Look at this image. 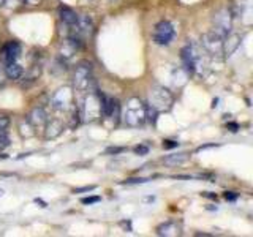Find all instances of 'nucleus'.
<instances>
[{"label":"nucleus","instance_id":"24","mask_svg":"<svg viewBox=\"0 0 253 237\" xmlns=\"http://www.w3.org/2000/svg\"><path fill=\"white\" fill-rule=\"evenodd\" d=\"M97 188L95 185H89V187H81V188H75L73 193H87V192H93V190Z\"/></svg>","mask_w":253,"mask_h":237},{"label":"nucleus","instance_id":"5","mask_svg":"<svg viewBox=\"0 0 253 237\" xmlns=\"http://www.w3.org/2000/svg\"><path fill=\"white\" fill-rule=\"evenodd\" d=\"M203 49L212 57H221L223 55V37H220L215 32H209L201 37Z\"/></svg>","mask_w":253,"mask_h":237},{"label":"nucleus","instance_id":"32","mask_svg":"<svg viewBox=\"0 0 253 237\" xmlns=\"http://www.w3.org/2000/svg\"><path fill=\"white\" fill-rule=\"evenodd\" d=\"M35 202H37V204H42V207H46V202H43L42 199H38V198L35 199Z\"/></svg>","mask_w":253,"mask_h":237},{"label":"nucleus","instance_id":"12","mask_svg":"<svg viewBox=\"0 0 253 237\" xmlns=\"http://www.w3.org/2000/svg\"><path fill=\"white\" fill-rule=\"evenodd\" d=\"M239 35L237 34H229L223 38V54L225 55H231L236 49H237V46H239Z\"/></svg>","mask_w":253,"mask_h":237},{"label":"nucleus","instance_id":"31","mask_svg":"<svg viewBox=\"0 0 253 237\" xmlns=\"http://www.w3.org/2000/svg\"><path fill=\"white\" fill-rule=\"evenodd\" d=\"M203 196L211 198V199H217V195H212V193H203Z\"/></svg>","mask_w":253,"mask_h":237},{"label":"nucleus","instance_id":"9","mask_svg":"<svg viewBox=\"0 0 253 237\" xmlns=\"http://www.w3.org/2000/svg\"><path fill=\"white\" fill-rule=\"evenodd\" d=\"M100 116V98L97 92H92L89 97L85 98V103L83 106V114L81 117H84L85 120H95Z\"/></svg>","mask_w":253,"mask_h":237},{"label":"nucleus","instance_id":"11","mask_svg":"<svg viewBox=\"0 0 253 237\" xmlns=\"http://www.w3.org/2000/svg\"><path fill=\"white\" fill-rule=\"evenodd\" d=\"M27 120L30 122V125L34 126V128H38V126H43L47 120V116H46V111L43 108H34L32 109V113L29 114Z\"/></svg>","mask_w":253,"mask_h":237},{"label":"nucleus","instance_id":"34","mask_svg":"<svg viewBox=\"0 0 253 237\" xmlns=\"http://www.w3.org/2000/svg\"><path fill=\"white\" fill-rule=\"evenodd\" d=\"M3 2H5V0H0V5H2V3H3Z\"/></svg>","mask_w":253,"mask_h":237},{"label":"nucleus","instance_id":"27","mask_svg":"<svg viewBox=\"0 0 253 237\" xmlns=\"http://www.w3.org/2000/svg\"><path fill=\"white\" fill-rule=\"evenodd\" d=\"M6 75H5V70H3V67H0V87H3L5 85V82H6Z\"/></svg>","mask_w":253,"mask_h":237},{"label":"nucleus","instance_id":"19","mask_svg":"<svg viewBox=\"0 0 253 237\" xmlns=\"http://www.w3.org/2000/svg\"><path fill=\"white\" fill-rule=\"evenodd\" d=\"M10 146V139H8L6 133H0V152H2L3 149H6Z\"/></svg>","mask_w":253,"mask_h":237},{"label":"nucleus","instance_id":"26","mask_svg":"<svg viewBox=\"0 0 253 237\" xmlns=\"http://www.w3.org/2000/svg\"><path fill=\"white\" fill-rule=\"evenodd\" d=\"M124 150H125L124 147H108L106 149V154H114L116 155V154H122Z\"/></svg>","mask_w":253,"mask_h":237},{"label":"nucleus","instance_id":"15","mask_svg":"<svg viewBox=\"0 0 253 237\" xmlns=\"http://www.w3.org/2000/svg\"><path fill=\"white\" fill-rule=\"evenodd\" d=\"M59 16H60V21L65 24L68 29L73 26V24L76 22V19H78V14L68 6H62L59 10Z\"/></svg>","mask_w":253,"mask_h":237},{"label":"nucleus","instance_id":"30","mask_svg":"<svg viewBox=\"0 0 253 237\" xmlns=\"http://www.w3.org/2000/svg\"><path fill=\"white\" fill-rule=\"evenodd\" d=\"M211 147H217V144H204V146H201V147H198V149H196V152H201V150H204V149H211Z\"/></svg>","mask_w":253,"mask_h":237},{"label":"nucleus","instance_id":"4","mask_svg":"<svg viewBox=\"0 0 253 237\" xmlns=\"http://www.w3.org/2000/svg\"><path fill=\"white\" fill-rule=\"evenodd\" d=\"M233 16L234 14L231 11V8H220L218 11L213 13L212 18L213 32L225 38L233 30Z\"/></svg>","mask_w":253,"mask_h":237},{"label":"nucleus","instance_id":"10","mask_svg":"<svg viewBox=\"0 0 253 237\" xmlns=\"http://www.w3.org/2000/svg\"><path fill=\"white\" fill-rule=\"evenodd\" d=\"M21 55V44L18 41H10L3 46L2 49V60L3 63H11V62H18Z\"/></svg>","mask_w":253,"mask_h":237},{"label":"nucleus","instance_id":"22","mask_svg":"<svg viewBox=\"0 0 253 237\" xmlns=\"http://www.w3.org/2000/svg\"><path fill=\"white\" fill-rule=\"evenodd\" d=\"M133 152L136 155H146V154H149V147L147 146H136L133 149Z\"/></svg>","mask_w":253,"mask_h":237},{"label":"nucleus","instance_id":"14","mask_svg":"<svg viewBox=\"0 0 253 237\" xmlns=\"http://www.w3.org/2000/svg\"><path fill=\"white\" fill-rule=\"evenodd\" d=\"M5 75L8 79H21L24 75V68L19 65L18 62H11V63H5Z\"/></svg>","mask_w":253,"mask_h":237},{"label":"nucleus","instance_id":"25","mask_svg":"<svg viewBox=\"0 0 253 237\" xmlns=\"http://www.w3.org/2000/svg\"><path fill=\"white\" fill-rule=\"evenodd\" d=\"M179 146V142L177 141H163V149H174V147H177Z\"/></svg>","mask_w":253,"mask_h":237},{"label":"nucleus","instance_id":"28","mask_svg":"<svg viewBox=\"0 0 253 237\" xmlns=\"http://www.w3.org/2000/svg\"><path fill=\"white\" fill-rule=\"evenodd\" d=\"M225 199L226 201H236L237 199V195L236 193H233V192H225Z\"/></svg>","mask_w":253,"mask_h":237},{"label":"nucleus","instance_id":"8","mask_svg":"<svg viewBox=\"0 0 253 237\" xmlns=\"http://www.w3.org/2000/svg\"><path fill=\"white\" fill-rule=\"evenodd\" d=\"M71 101H73V93H71L70 87H60V89L52 95L51 106L55 111H67L71 106Z\"/></svg>","mask_w":253,"mask_h":237},{"label":"nucleus","instance_id":"3","mask_svg":"<svg viewBox=\"0 0 253 237\" xmlns=\"http://www.w3.org/2000/svg\"><path fill=\"white\" fill-rule=\"evenodd\" d=\"M174 103L172 93L165 89L163 85H154L149 90V101L147 106L154 108L157 113H163V111H169Z\"/></svg>","mask_w":253,"mask_h":237},{"label":"nucleus","instance_id":"2","mask_svg":"<svg viewBox=\"0 0 253 237\" xmlns=\"http://www.w3.org/2000/svg\"><path fill=\"white\" fill-rule=\"evenodd\" d=\"M121 116L124 117L126 125L136 128V126H141L146 122V105H142V101L139 98H130L126 101L124 114Z\"/></svg>","mask_w":253,"mask_h":237},{"label":"nucleus","instance_id":"7","mask_svg":"<svg viewBox=\"0 0 253 237\" xmlns=\"http://www.w3.org/2000/svg\"><path fill=\"white\" fill-rule=\"evenodd\" d=\"M174 35H176V30L172 24L169 21H160L154 30V41L160 46H168L174 40Z\"/></svg>","mask_w":253,"mask_h":237},{"label":"nucleus","instance_id":"6","mask_svg":"<svg viewBox=\"0 0 253 237\" xmlns=\"http://www.w3.org/2000/svg\"><path fill=\"white\" fill-rule=\"evenodd\" d=\"M92 82V65L89 62H81L75 71V87L76 90L84 92Z\"/></svg>","mask_w":253,"mask_h":237},{"label":"nucleus","instance_id":"1","mask_svg":"<svg viewBox=\"0 0 253 237\" xmlns=\"http://www.w3.org/2000/svg\"><path fill=\"white\" fill-rule=\"evenodd\" d=\"M180 59H182V65H184L187 75H195L196 71L201 68V65H204L203 51L193 43H188L182 47Z\"/></svg>","mask_w":253,"mask_h":237},{"label":"nucleus","instance_id":"21","mask_svg":"<svg viewBox=\"0 0 253 237\" xmlns=\"http://www.w3.org/2000/svg\"><path fill=\"white\" fill-rule=\"evenodd\" d=\"M149 179H126L125 182H122V184H126V185H136V184H146Z\"/></svg>","mask_w":253,"mask_h":237},{"label":"nucleus","instance_id":"16","mask_svg":"<svg viewBox=\"0 0 253 237\" xmlns=\"http://www.w3.org/2000/svg\"><path fill=\"white\" fill-rule=\"evenodd\" d=\"M63 130V125L60 120H51L47 122V126H46V138L47 139H52V138H57L59 134L62 133Z\"/></svg>","mask_w":253,"mask_h":237},{"label":"nucleus","instance_id":"33","mask_svg":"<svg viewBox=\"0 0 253 237\" xmlns=\"http://www.w3.org/2000/svg\"><path fill=\"white\" fill-rule=\"evenodd\" d=\"M0 158H6V155H0Z\"/></svg>","mask_w":253,"mask_h":237},{"label":"nucleus","instance_id":"23","mask_svg":"<svg viewBox=\"0 0 253 237\" xmlns=\"http://www.w3.org/2000/svg\"><path fill=\"white\" fill-rule=\"evenodd\" d=\"M8 8H16L18 5H21V3H26V0H5L3 2Z\"/></svg>","mask_w":253,"mask_h":237},{"label":"nucleus","instance_id":"13","mask_svg":"<svg viewBox=\"0 0 253 237\" xmlns=\"http://www.w3.org/2000/svg\"><path fill=\"white\" fill-rule=\"evenodd\" d=\"M158 236H180V226L176 221H166L157 228Z\"/></svg>","mask_w":253,"mask_h":237},{"label":"nucleus","instance_id":"29","mask_svg":"<svg viewBox=\"0 0 253 237\" xmlns=\"http://www.w3.org/2000/svg\"><path fill=\"white\" fill-rule=\"evenodd\" d=\"M226 126H228V128L231 130L233 133H236L237 130H239V125H237V123H234V122H229V123H226Z\"/></svg>","mask_w":253,"mask_h":237},{"label":"nucleus","instance_id":"20","mask_svg":"<svg viewBox=\"0 0 253 237\" xmlns=\"http://www.w3.org/2000/svg\"><path fill=\"white\" fill-rule=\"evenodd\" d=\"M101 201V198L100 196H89V198H83L81 202L85 204V205H89V204H95V202H100Z\"/></svg>","mask_w":253,"mask_h":237},{"label":"nucleus","instance_id":"17","mask_svg":"<svg viewBox=\"0 0 253 237\" xmlns=\"http://www.w3.org/2000/svg\"><path fill=\"white\" fill-rule=\"evenodd\" d=\"M187 160H188V154H172L166 157L163 161L168 166H179V164H184Z\"/></svg>","mask_w":253,"mask_h":237},{"label":"nucleus","instance_id":"18","mask_svg":"<svg viewBox=\"0 0 253 237\" xmlns=\"http://www.w3.org/2000/svg\"><path fill=\"white\" fill-rule=\"evenodd\" d=\"M8 125H10V118L6 116H0V133H6Z\"/></svg>","mask_w":253,"mask_h":237}]
</instances>
